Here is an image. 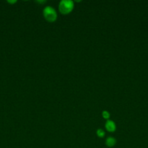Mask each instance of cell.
Instances as JSON below:
<instances>
[{
  "instance_id": "52a82bcc",
  "label": "cell",
  "mask_w": 148,
  "mask_h": 148,
  "mask_svg": "<svg viewBox=\"0 0 148 148\" xmlns=\"http://www.w3.org/2000/svg\"><path fill=\"white\" fill-rule=\"evenodd\" d=\"M8 2H10V3H15V2H16V1H8Z\"/></svg>"
},
{
  "instance_id": "5b68a950",
  "label": "cell",
  "mask_w": 148,
  "mask_h": 148,
  "mask_svg": "<svg viewBox=\"0 0 148 148\" xmlns=\"http://www.w3.org/2000/svg\"><path fill=\"white\" fill-rule=\"evenodd\" d=\"M97 134L99 137L102 138V137H104V132L103 131L102 129H99V130H97Z\"/></svg>"
},
{
  "instance_id": "3957f363",
  "label": "cell",
  "mask_w": 148,
  "mask_h": 148,
  "mask_svg": "<svg viewBox=\"0 0 148 148\" xmlns=\"http://www.w3.org/2000/svg\"><path fill=\"white\" fill-rule=\"evenodd\" d=\"M105 128L110 132H113L116 130V125L112 120H107L105 123Z\"/></svg>"
},
{
  "instance_id": "8992f818",
  "label": "cell",
  "mask_w": 148,
  "mask_h": 148,
  "mask_svg": "<svg viewBox=\"0 0 148 148\" xmlns=\"http://www.w3.org/2000/svg\"><path fill=\"white\" fill-rule=\"evenodd\" d=\"M102 115L103 118L105 119H108L110 118V113H109L108 111H102Z\"/></svg>"
},
{
  "instance_id": "277c9868",
  "label": "cell",
  "mask_w": 148,
  "mask_h": 148,
  "mask_svg": "<svg viewBox=\"0 0 148 148\" xmlns=\"http://www.w3.org/2000/svg\"><path fill=\"white\" fill-rule=\"evenodd\" d=\"M106 145L109 147H112L116 144V140L113 137H107V140H106Z\"/></svg>"
},
{
  "instance_id": "7a4b0ae2",
  "label": "cell",
  "mask_w": 148,
  "mask_h": 148,
  "mask_svg": "<svg viewBox=\"0 0 148 148\" xmlns=\"http://www.w3.org/2000/svg\"><path fill=\"white\" fill-rule=\"evenodd\" d=\"M43 14L46 21L49 22V23L55 22L57 20V17L56 10L53 7H50V6H47V7L44 9Z\"/></svg>"
},
{
  "instance_id": "6da1fadb",
  "label": "cell",
  "mask_w": 148,
  "mask_h": 148,
  "mask_svg": "<svg viewBox=\"0 0 148 148\" xmlns=\"http://www.w3.org/2000/svg\"><path fill=\"white\" fill-rule=\"evenodd\" d=\"M73 8L74 3L72 0H62L59 4V10L62 14H68L73 11Z\"/></svg>"
}]
</instances>
